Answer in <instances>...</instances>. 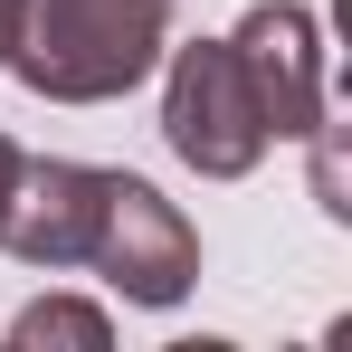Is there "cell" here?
Listing matches in <instances>:
<instances>
[{"label": "cell", "mask_w": 352, "mask_h": 352, "mask_svg": "<svg viewBox=\"0 0 352 352\" xmlns=\"http://www.w3.org/2000/svg\"><path fill=\"white\" fill-rule=\"evenodd\" d=\"M162 143L200 181H248L267 162L276 133L257 115V86H248V67H238L229 38H190V48L162 58Z\"/></svg>", "instance_id": "obj_2"}, {"label": "cell", "mask_w": 352, "mask_h": 352, "mask_svg": "<svg viewBox=\"0 0 352 352\" xmlns=\"http://www.w3.org/2000/svg\"><path fill=\"white\" fill-rule=\"evenodd\" d=\"M96 219H105V172L96 162H58V153H19V181H10V210H0V248L19 267H86L96 248Z\"/></svg>", "instance_id": "obj_5"}, {"label": "cell", "mask_w": 352, "mask_h": 352, "mask_svg": "<svg viewBox=\"0 0 352 352\" xmlns=\"http://www.w3.org/2000/svg\"><path fill=\"white\" fill-rule=\"evenodd\" d=\"M238 67H248V86H257V115L276 143H305L314 124H324V29H314V10L305 0H257L248 19L229 29Z\"/></svg>", "instance_id": "obj_4"}, {"label": "cell", "mask_w": 352, "mask_h": 352, "mask_svg": "<svg viewBox=\"0 0 352 352\" xmlns=\"http://www.w3.org/2000/svg\"><path fill=\"white\" fill-rule=\"evenodd\" d=\"M10 343H19V352H38V343L105 352V343H115V324H105V305H86V295H38V305L10 314Z\"/></svg>", "instance_id": "obj_6"}, {"label": "cell", "mask_w": 352, "mask_h": 352, "mask_svg": "<svg viewBox=\"0 0 352 352\" xmlns=\"http://www.w3.org/2000/svg\"><path fill=\"white\" fill-rule=\"evenodd\" d=\"M86 267H96L124 305H153V314H162V305H181V295L200 286V229L181 219L153 181L105 172V219H96Z\"/></svg>", "instance_id": "obj_3"}, {"label": "cell", "mask_w": 352, "mask_h": 352, "mask_svg": "<svg viewBox=\"0 0 352 352\" xmlns=\"http://www.w3.org/2000/svg\"><path fill=\"white\" fill-rule=\"evenodd\" d=\"M172 38V0H19L10 76L48 105H115L133 96Z\"/></svg>", "instance_id": "obj_1"}, {"label": "cell", "mask_w": 352, "mask_h": 352, "mask_svg": "<svg viewBox=\"0 0 352 352\" xmlns=\"http://www.w3.org/2000/svg\"><path fill=\"white\" fill-rule=\"evenodd\" d=\"M10 48H19V0H0V67H10Z\"/></svg>", "instance_id": "obj_8"}, {"label": "cell", "mask_w": 352, "mask_h": 352, "mask_svg": "<svg viewBox=\"0 0 352 352\" xmlns=\"http://www.w3.org/2000/svg\"><path fill=\"white\" fill-rule=\"evenodd\" d=\"M305 143H314V200H324L333 219H352V200H343V124H314Z\"/></svg>", "instance_id": "obj_7"}, {"label": "cell", "mask_w": 352, "mask_h": 352, "mask_svg": "<svg viewBox=\"0 0 352 352\" xmlns=\"http://www.w3.org/2000/svg\"><path fill=\"white\" fill-rule=\"evenodd\" d=\"M10 181H19V143L0 133V210H10Z\"/></svg>", "instance_id": "obj_9"}]
</instances>
